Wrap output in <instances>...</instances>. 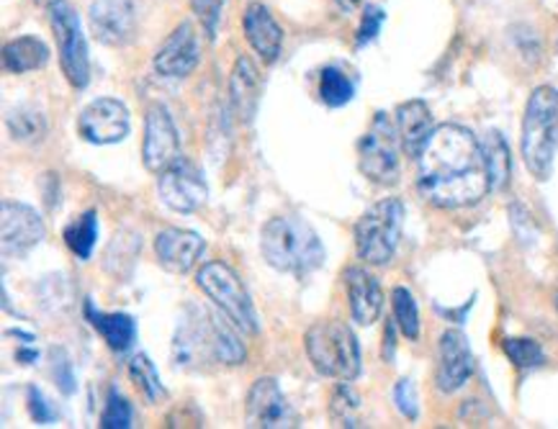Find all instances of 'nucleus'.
<instances>
[{"mask_svg": "<svg viewBox=\"0 0 558 429\" xmlns=\"http://www.w3.org/2000/svg\"><path fill=\"white\" fill-rule=\"evenodd\" d=\"M417 164L422 198L438 209H466L492 191L484 147L466 126H435Z\"/></svg>", "mask_w": 558, "mask_h": 429, "instance_id": "nucleus-1", "label": "nucleus"}, {"mask_svg": "<svg viewBox=\"0 0 558 429\" xmlns=\"http://www.w3.org/2000/svg\"><path fill=\"white\" fill-rule=\"evenodd\" d=\"M170 357L173 366L185 373H209L217 366H242L247 350L232 321L219 319L204 306L189 304L178 317Z\"/></svg>", "mask_w": 558, "mask_h": 429, "instance_id": "nucleus-2", "label": "nucleus"}, {"mask_svg": "<svg viewBox=\"0 0 558 429\" xmlns=\"http://www.w3.org/2000/svg\"><path fill=\"white\" fill-rule=\"evenodd\" d=\"M266 262L278 273L306 278L325 262L319 234L302 217H274L260 232Z\"/></svg>", "mask_w": 558, "mask_h": 429, "instance_id": "nucleus-3", "label": "nucleus"}, {"mask_svg": "<svg viewBox=\"0 0 558 429\" xmlns=\"http://www.w3.org/2000/svg\"><path fill=\"white\" fill-rule=\"evenodd\" d=\"M558 149V90L541 85L531 93L522 117V160L527 170L548 181Z\"/></svg>", "mask_w": 558, "mask_h": 429, "instance_id": "nucleus-4", "label": "nucleus"}, {"mask_svg": "<svg viewBox=\"0 0 558 429\" xmlns=\"http://www.w3.org/2000/svg\"><path fill=\"white\" fill-rule=\"evenodd\" d=\"M306 357L319 376L355 381L361 376V347L353 329L342 321H317L304 338Z\"/></svg>", "mask_w": 558, "mask_h": 429, "instance_id": "nucleus-5", "label": "nucleus"}, {"mask_svg": "<svg viewBox=\"0 0 558 429\" xmlns=\"http://www.w3.org/2000/svg\"><path fill=\"white\" fill-rule=\"evenodd\" d=\"M404 224V204L399 198H384L357 219L355 249L368 266H386L397 253Z\"/></svg>", "mask_w": 558, "mask_h": 429, "instance_id": "nucleus-6", "label": "nucleus"}, {"mask_svg": "<svg viewBox=\"0 0 558 429\" xmlns=\"http://www.w3.org/2000/svg\"><path fill=\"white\" fill-rule=\"evenodd\" d=\"M196 283L242 334H257L255 306L250 302L245 285H242L238 273L227 262H206L198 270Z\"/></svg>", "mask_w": 558, "mask_h": 429, "instance_id": "nucleus-7", "label": "nucleus"}, {"mask_svg": "<svg viewBox=\"0 0 558 429\" xmlns=\"http://www.w3.org/2000/svg\"><path fill=\"white\" fill-rule=\"evenodd\" d=\"M399 149H402V139H399L397 121L389 113L378 111L357 145L361 173L378 185H393L399 181Z\"/></svg>", "mask_w": 558, "mask_h": 429, "instance_id": "nucleus-8", "label": "nucleus"}, {"mask_svg": "<svg viewBox=\"0 0 558 429\" xmlns=\"http://www.w3.org/2000/svg\"><path fill=\"white\" fill-rule=\"evenodd\" d=\"M49 24H52L64 77H68L73 88L83 90L90 83V57L83 37L81 16H77V11L68 0H54L49 5Z\"/></svg>", "mask_w": 558, "mask_h": 429, "instance_id": "nucleus-9", "label": "nucleus"}, {"mask_svg": "<svg viewBox=\"0 0 558 429\" xmlns=\"http://www.w3.org/2000/svg\"><path fill=\"white\" fill-rule=\"evenodd\" d=\"M157 193H160L162 204L178 213L198 211L209 198L202 170L185 157L170 164L168 170H162L160 177H157Z\"/></svg>", "mask_w": 558, "mask_h": 429, "instance_id": "nucleus-10", "label": "nucleus"}, {"mask_svg": "<svg viewBox=\"0 0 558 429\" xmlns=\"http://www.w3.org/2000/svg\"><path fill=\"white\" fill-rule=\"evenodd\" d=\"M181 137L166 106L155 103L145 113V142H142V160L149 173L160 175L170 164L181 160Z\"/></svg>", "mask_w": 558, "mask_h": 429, "instance_id": "nucleus-11", "label": "nucleus"}, {"mask_svg": "<svg viewBox=\"0 0 558 429\" xmlns=\"http://www.w3.org/2000/svg\"><path fill=\"white\" fill-rule=\"evenodd\" d=\"M129 128H132L129 111L117 98H98V101L85 106L77 117V134L98 147L126 139Z\"/></svg>", "mask_w": 558, "mask_h": 429, "instance_id": "nucleus-12", "label": "nucleus"}, {"mask_svg": "<svg viewBox=\"0 0 558 429\" xmlns=\"http://www.w3.org/2000/svg\"><path fill=\"white\" fill-rule=\"evenodd\" d=\"M47 226L32 206L3 201L0 206V237L5 257H24L45 240Z\"/></svg>", "mask_w": 558, "mask_h": 429, "instance_id": "nucleus-13", "label": "nucleus"}, {"mask_svg": "<svg viewBox=\"0 0 558 429\" xmlns=\"http://www.w3.org/2000/svg\"><path fill=\"white\" fill-rule=\"evenodd\" d=\"M247 425L257 429H283L296 427V412L283 396L276 378H257L245 402Z\"/></svg>", "mask_w": 558, "mask_h": 429, "instance_id": "nucleus-14", "label": "nucleus"}, {"mask_svg": "<svg viewBox=\"0 0 558 429\" xmlns=\"http://www.w3.org/2000/svg\"><path fill=\"white\" fill-rule=\"evenodd\" d=\"M90 32L106 47H126L137 32V16L129 0H90Z\"/></svg>", "mask_w": 558, "mask_h": 429, "instance_id": "nucleus-15", "label": "nucleus"}, {"mask_svg": "<svg viewBox=\"0 0 558 429\" xmlns=\"http://www.w3.org/2000/svg\"><path fill=\"white\" fill-rule=\"evenodd\" d=\"M202 62V41L193 24L183 21L173 28V34L162 41V47L155 54V70L162 77H189Z\"/></svg>", "mask_w": 558, "mask_h": 429, "instance_id": "nucleus-16", "label": "nucleus"}, {"mask_svg": "<svg viewBox=\"0 0 558 429\" xmlns=\"http://www.w3.org/2000/svg\"><path fill=\"white\" fill-rule=\"evenodd\" d=\"M206 249L202 234L191 232V229H162L155 237V255L157 262L168 270V273L183 275L196 268Z\"/></svg>", "mask_w": 558, "mask_h": 429, "instance_id": "nucleus-17", "label": "nucleus"}, {"mask_svg": "<svg viewBox=\"0 0 558 429\" xmlns=\"http://www.w3.org/2000/svg\"><path fill=\"white\" fill-rule=\"evenodd\" d=\"M474 376V355H471L469 340L461 329H446L440 338V366H438V389L453 393L469 383Z\"/></svg>", "mask_w": 558, "mask_h": 429, "instance_id": "nucleus-18", "label": "nucleus"}, {"mask_svg": "<svg viewBox=\"0 0 558 429\" xmlns=\"http://www.w3.org/2000/svg\"><path fill=\"white\" fill-rule=\"evenodd\" d=\"M345 285L353 319L357 324L371 327L378 317H381L384 309V291L381 285H378L376 275H371L366 268H350L345 270Z\"/></svg>", "mask_w": 558, "mask_h": 429, "instance_id": "nucleus-19", "label": "nucleus"}, {"mask_svg": "<svg viewBox=\"0 0 558 429\" xmlns=\"http://www.w3.org/2000/svg\"><path fill=\"white\" fill-rule=\"evenodd\" d=\"M247 45L255 49V54L263 57V62H276L283 47V28L276 24L270 11L263 3H250L242 16Z\"/></svg>", "mask_w": 558, "mask_h": 429, "instance_id": "nucleus-20", "label": "nucleus"}, {"mask_svg": "<svg viewBox=\"0 0 558 429\" xmlns=\"http://www.w3.org/2000/svg\"><path fill=\"white\" fill-rule=\"evenodd\" d=\"M260 73H257L253 60H250V57H238L232 77H229V103H232L234 117H238L242 124H253L257 103H260Z\"/></svg>", "mask_w": 558, "mask_h": 429, "instance_id": "nucleus-21", "label": "nucleus"}, {"mask_svg": "<svg viewBox=\"0 0 558 429\" xmlns=\"http://www.w3.org/2000/svg\"><path fill=\"white\" fill-rule=\"evenodd\" d=\"M397 128L399 139H402V149L407 157H414L417 160L422 147H425L427 137L433 134V113L427 109L425 101H407L397 109Z\"/></svg>", "mask_w": 558, "mask_h": 429, "instance_id": "nucleus-22", "label": "nucleus"}, {"mask_svg": "<svg viewBox=\"0 0 558 429\" xmlns=\"http://www.w3.org/2000/svg\"><path fill=\"white\" fill-rule=\"evenodd\" d=\"M85 317H88L90 327L101 334L113 353H126L134 345V340H137V324H134L129 314L96 311L90 302H85Z\"/></svg>", "mask_w": 558, "mask_h": 429, "instance_id": "nucleus-23", "label": "nucleus"}, {"mask_svg": "<svg viewBox=\"0 0 558 429\" xmlns=\"http://www.w3.org/2000/svg\"><path fill=\"white\" fill-rule=\"evenodd\" d=\"M49 62V47L39 37H19L5 45L3 64L13 75L34 73Z\"/></svg>", "mask_w": 558, "mask_h": 429, "instance_id": "nucleus-24", "label": "nucleus"}, {"mask_svg": "<svg viewBox=\"0 0 558 429\" xmlns=\"http://www.w3.org/2000/svg\"><path fill=\"white\" fill-rule=\"evenodd\" d=\"M484 157H486V170H489V183L492 191H505L512 175V157L510 147H507L505 137L499 132H489L482 142Z\"/></svg>", "mask_w": 558, "mask_h": 429, "instance_id": "nucleus-25", "label": "nucleus"}, {"mask_svg": "<svg viewBox=\"0 0 558 429\" xmlns=\"http://www.w3.org/2000/svg\"><path fill=\"white\" fill-rule=\"evenodd\" d=\"M355 96V81L338 64H327L319 75V98L322 103L330 109H340L353 101Z\"/></svg>", "mask_w": 558, "mask_h": 429, "instance_id": "nucleus-26", "label": "nucleus"}, {"mask_svg": "<svg viewBox=\"0 0 558 429\" xmlns=\"http://www.w3.org/2000/svg\"><path fill=\"white\" fill-rule=\"evenodd\" d=\"M62 237L64 245L73 249V255L81 257V260H90L93 247H96L98 240V213L93 209L81 213V217L64 226Z\"/></svg>", "mask_w": 558, "mask_h": 429, "instance_id": "nucleus-27", "label": "nucleus"}, {"mask_svg": "<svg viewBox=\"0 0 558 429\" xmlns=\"http://www.w3.org/2000/svg\"><path fill=\"white\" fill-rule=\"evenodd\" d=\"M5 124H9L11 137L21 145H37L47 134V119L37 109H28V106L11 111Z\"/></svg>", "mask_w": 558, "mask_h": 429, "instance_id": "nucleus-28", "label": "nucleus"}, {"mask_svg": "<svg viewBox=\"0 0 558 429\" xmlns=\"http://www.w3.org/2000/svg\"><path fill=\"white\" fill-rule=\"evenodd\" d=\"M129 376H132L134 385H137L142 396H145L149 404H160L162 399H166V385L160 381L155 363L149 360L145 353L132 357V363H129Z\"/></svg>", "mask_w": 558, "mask_h": 429, "instance_id": "nucleus-29", "label": "nucleus"}, {"mask_svg": "<svg viewBox=\"0 0 558 429\" xmlns=\"http://www.w3.org/2000/svg\"><path fill=\"white\" fill-rule=\"evenodd\" d=\"M330 414L338 427H361V396L350 381H342L330 399Z\"/></svg>", "mask_w": 558, "mask_h": 429, "instance_id": "nucleus-30", "label": "nucleus"}, {"mask_svg": "<svg viewBox=\"0 0 558 429\" xmlns=\"http://www.w3.org/2000/svg\"><path fill=\"white\" fill-rule=\"evenodd\" d=\"M391 306H393V321L397 327L402 329V334L407 340H417L420 338V311H417V302L407 289H393L391 293Z\"/></svg>", "mask_w": 558, "mask_h": 429, "instance_id": "nucleus-31", "label": "nucleus"}, {"mask_svg": "<svg viewBox=\"0 0 558 429\" xmlns=\"http://www.w3.org/2000/svg\"><path fill=\"white\" fill-rule=\"evenodd\" d=\"M502 350H505V355L510 357L512 366L520 368V370L538 368V366H543V360H546V355H543V347L538 345V342L527 340V338L505 340Z\"/></svg>", "mask_w": 558, "mask_h": 429, "instance_id": "nucleus-32", "label": "nucleus"}, {"mask_svg": "<svg viewBox=\"0 0 558 429\" xmlns=\"http://www.w3.org/2000/svg\"><path fill=\"white\" fill-rule=\"evenodd\" d=\"M134 421L132 404L121 396L119 391H111L106 399V409L101 414V427L104 429H129Z\"/></svg>", "mask_w": 558, "mask_h": 429, "instance_id": "nucleus-33", "label": "nucleus"}, {"mask_svg": "<svg viewBox=\"0 0 558 429\" xmlns=\"http://www.w3.org/2000/svg\"><path fill=\"white\" fill-rule=\"evenodd\" d=\"M191 9L202 21L204 32L209 34V39L217 37V28L221 21V9H225V0H191Z\"/></svg>", "mask_w": 558, "mask_h": 429, "instance_id": "nucleus-34", "label": "nucleus"}, {"mask_svg": "<svg viewBox=\"0 0 558 429\" xmlns=\"http://www.w3.org/2000/svg\"><path fill=\"white\" fill-rule=\"evenodd\" d=\"M26 404H28V414H32V419L37 421V425H52V421L57 419L54 406L49 404L45 393H41L39 389H34V385H28Z\"/></svg>", "mask_w": 558, "mask_h": 429, "instance_id": "nucleus-35", "label": "nucleus"}, {"mask_svg": "<svg viewBox=\"0 0 558 429\" xmlns=\"http://www.w3.org/2000/svg\"><path fill=\"white\" fill-rule=\"evenodd\" d=\"M384 21H386V13L378 9V5H366V11H363L361 28H357V47L374 41L378 37V32H381Z\"/></svg>", "mask_w": 558, "mask_h": 429, "instance_id": "nucleus-36", "label": "nucleus"}, {"mask_svg": "<svg viewBox=\"0 0 558 429\" xmlns=\"http://www.w3.org/2000/svg\"><path fill=\"white\" fill-rule=\"evenodd\" d=\"M393 402H397V409L404 414L407 419H417V391H414V383L410 378H402L393 389Z\"/></svg>", "mask_w": 558, "mask_h": 429, "instance_id": "nucleus-37", "label": "nucleus"}, {"mask_svg": "<svg viewBox=\"0 0 558 429\" xmlns=\"http://www.w3.org/2000/svg\"><path fill=\"white\" fill-rule=\"evenodd\" d=\"M54 363H52V373H54V381L60 385V391L64 396H73L75 393V376H73V363L64 357V353H52Z\"/></svg>", "mask_w": 558, "mask_h": 429, "instance_id": "nucleus-38", "label": "nucleus"}, {"mask_svg": "<svg viewBox=\"0 0 558 429\" xmlns=\"http://www.w3.org/2000/svg\"><path fill=\"white\" fill-rule=\"evenodd\" d=\"M393 324H397V321H393ZM393 324H389L386 327V345H384V357L386 360H389V357L393 355Z\"/></svg>", "mask_w": 558, "mask_h": 429, "instance_id": "nucleus-39", "label": "nucleus"}, {"mask_svg": "<svg viewBox=\"0 0 558 429\" xmlns=\"http://www.w3.org/2000/svg\"><path fill=\"white\" fill-rule=\"evenodd\" d=\"M16 357H19V360H21V363H24V366H32V363H34V360H37V357H39V355H37V353H34V350H21V353H19Z\"/></svg>", "mask_w": 558, "mask_h": 429, "instance_id": "nucleus-40", "label": "nucleus"}, {"mask_svg": "<svg viewBox=\"0 0 558 429\" xmlns=\"http://www.w3.org/2000/svg\"><path fill=\"white\" fill-rule=\"evenodd\" d=\"M340 3H342V9H353L357 0H340Z\"/></svg>", "mask_w": 558, "mask_h": 429, "instance_id": "nucleus-41", "label": "nucleus"}, {"mask_svg": "<svg viewBox=\"0 0 558 429\" xmlns=\"http://www.w3.org/2000/svg\"><path fill=\"white\" fill-rule=\"evenodd\" d=\"M34 3H39V5H52L54 0H34Z\"/></svg>", "mask_w": 558, "mask_h": 429, "instance_id": "nucleus-42", "label": "nucleus"}, {"mask_svg": "<svg viewBox=\"0 0 558 429\" xmlns=\"http://www.w3.org/2000/svg\"><path fill=\"white\" fill-rule=\"evenodd\" d=\"M556 311H558V291H556Z\"/></svg>", "mask_w": 558, "mask_h": 429, "instance_id": "nucleus-43", "label": "nucleus"}]
</instances>
